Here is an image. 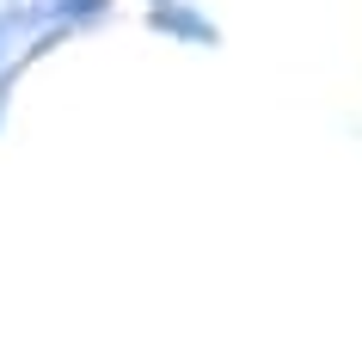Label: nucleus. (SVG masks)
Returning a JSON list of instances; mask_svg holds the SVG:
<instances>
[{"mask_svg":"<svg viewBox=\"0 0 362 362\" xmlns=\"http://www.w3.org/2000/svg\"><path fill=\"white\" fill-rule=\"evenodd\" d=\"M148 25H153V31H172V37H191V43H209L215 37L209 19H197V13H185V6H172V0H153Z\"/></svg>","mask_w":362,"mask_h":362,"instance_id":"1","label":"nucleus"},{"mask_svg":"<svg viewBox=\"0 0 362 362\" xmlns=\"http://www.w3.org/2000/svg\"><path fill=\"white\" fill-rule=\"evenodd\" d=\"M105 0H49V19L56 25H80V19H98Z\"/></svg>","mask_w":362,"mask_h":362,"instance_id":"2","label":"nucleus"}]
</instances>
